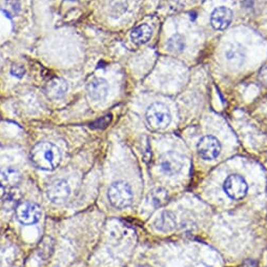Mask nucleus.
<instances>
[{
	"instance_id": "20",
	"label": "nucleus",
	"mask_w": 267,
	"mask_h": 267,
	"mask_svg": "<svg viewBox=\"0 0 267 267\" xmlns=\"http://www.w3.org/2000/svg\"><path fill=\"white\" fill-rule=\"evenodd\" d=\"M111 120H112V116L111 115L104 116V117H102L101 119L97 120L95 123H93L91 126L93 127V129H104V127H107L110 124Z\"/></svg>"
},
{
	"instance_id": "2",
	"label": "nucleus",
	"mask_w": 267,
	"mask_h": 267,
	"mask_svg": "<svg viewBox=\"0 0 267 267\" xmlns=\"http://www.w3.org/2000/svg\"><path fill=\"white\" fill-rule=\"evenodd\" d=\"M108 197L112 206L117 210H124L131 206L134 201V193L131 185L124 181H117L111 184Z\"/></svg>"
},
{
	"instance_id": "10",
	"label": "nucleus",
	"mask_w": 267,
	"mask_h": 267,
	"mask_svg": "<svg viewBox=\"0 0 267 267\" xmlns=\"http://www.w3.org/2000/svg\"><path fill=\"white\" fill-rule=\"evenodd\" d=\"M68 91V84L62 78H53L45 85L44 93L48 98L52 100H59L63 98Z\"/></svg>"
},
{
	"instance_id": "8",
	"label": "nucleus",
	"mask_w": 267,
	"mask_h": 267,
	"mask_svg": "<svg viewBox=\"0 0 267 267\" xmlns=\"http://www.w3.org/2000/svg\"><path fill=\"white\" fill-rule=\"evenodd\" d=\"M184 165V158L178 153H167L160 160V168L167 176H175L179 173Z\"/></svg>"
},
{
	"instance_id": "11",
	"label": "nucleus",
	"mask_w": 267,
	"mask_h": 267,
	"mask_svg": "<svg viewBox=\"0 0 267 267\" xmlns=\"http://www.w3.org/2000/svg\"><path fill=\"white\" fill-rule=\"evenodd\" d=\"M109 83L103 78H94L87 85V93L91 99L94 101H102L109 94Z\"/></svg>"
},
{
	"instance_id": "14",
	"label": "nucleus",
	"mask_w": 267,
	"mask_h": 267,
	"mask_svg": "<svg viewBox=\"0 0 267 267\" xmlns=\"http://www.w3.org/2000/svg\"><path fill=\"white\" fill-rule=\"evenodd\" d=\"M245 50L239 43H230L226 48L225 58L226 60L235 67H240L245 61Z\"/></svg>"
},
{
	"instance_id": "21",
	"label": "nucleus",
	"mask_w": 267,
	"mask_h": 267,
	"mask_svg": "<svg viewBox=\"0 0 267 267\" xmlns=\"http://www.w3.org/2000/svg\"><path fill=\"white\" fill-rule=\"evenodd\" d=\"M11 74L16 78H22L23 75L26 74V69L22 65L19 64H14L11 68Z\"/></svg>"
},
{
	"instance_id": "9",
	"label": "nucleus",
	"mask_w": 267,
	"mask_h": 267,
	"mask_svg": "<svg viewBox=\"0 0 267 267\" xmlns=\"http://www.w3.org/2000/svg\"><path fill=\"white\" fill-rule=\"evenodd\" d=\"M233 12L226 7H220L214 10L211 16V25L217 31H223L230 25Z\"/></svg>"
},
{
	"instance_id": "13",
	"label": "nucleus",
	"mask_w": 267,
	"mask_h": 267,
	"mask_svg": "<svg viewBox=\"0 0 267 267\" xmlns=\"http://www.w3.org/2000/svg\"><path fill=\"white\" fill-rule=\"evenodd\" d=\"M154 226L161 233H170V231L175 230L177 226L176 215L169 211L160 213L155 220Z\"/></svg>"
},
{
	"instance_id": "6",
	"label": "nucleus",
	"mask_w": 267,
	"mask_h": 267,
	"mask_svg": "<svg viewBox=\"0 0 267 267\" xmlns=\"http://www.w3.org/2000/svg\"><path fill=\"white\" fill-rule=\"evenodd\" d=\"M48 199L54 204H62L71 195V188L63 179H57L49 184L45 191Z\"/></svg>"
},
{
	"instance_id": "17",
	"label": "nucleus",
	"mask_w": 267,
	"mask_h": 267,
	"mask_svg": "<svg viewBox=\"0 0 267 267\" xmlns=\"http://www.w3.org/2000/svg\"><path fill=\"white\" fill-rule=\"evenodd\" d=\"M166 46L169 52L173 54H179L183 52L185 48V39L181 34L177 33L175 35H172V36L167 40Z\"/></svg>"
},
{
	"instance_id": "15",
	"label": "nucleus",
	"mask_w": 267,
	"mask_h": 267,
	"mask_svg": "<svg viewBox=\"0 0 267 267\" xmlns=\"http://www.w3.org/2000/svg\"><path fill=\"white\" fill-rule=\"evenodd\" d=\"M153 30L149 26L145 25H139L136 28H134L131 32V39L136 44H144L146 43L150 37H152Z\"/></svg>"
},
{
	"instance_id": "7",
	"label": "nucleus",
	"mask_w": 267,
	"mask_h": 267,
	"mask_svg": "<svg viewBox=\"0 0 267 267\" xmlns=\"http://www.w3.org/2000/svg\"><path fill=\"white\" fill-rule=\"evenodd\" d=\"M198 153L203 160L211 161L216 159L221 152V144L214 136H205L198 143Z\"/></svg>"
},
{
	"instance_id": "23",
	"label": "nucleus",
	"mask_w": 267,
	"mask_h": 267,
	"mask_svg": "<svg viewBox=\"0 0 267 267\" xmlns=\"http://www.w3.org/2000/svg\"><path fill=\"white\" fill-rule=\"evenodd\" d=\"M5 194H6V188L4 187V185L0 184V199L3 198V197L5 196Z\"/></svg>"
},
{
	"instance_id": "22",
	"label": "nucleus",
	"mask_w": 267,
	"mask_h": 267,
	"mask_svg": "<svg viewBox=\"0 0 267 267\" xmlns=\"http://www.w3.org/2000/svg\"><path fill=\"white\" fill-rule=\"evenodd\" d=\"M260 77L264 81V82L267 83V66H265L264 68H262V71L260 73Z\"/></svg>"
},
{
	"instance_id": "3",
	"label": "nucleus",
	"mask_w": 267,
	"mask_h": 267,
	"mask_svg": "<svg viewBox=\"0 0 267 267\" xmlns=\"http://www.w3.org/2000/svg\"><path fill=\"white\" fill-rule=\"evenodd\" d=\"M145 119L150 129L161 131L166 129L169 125L171 121V114L164 103L155 102L148 107L145 114Z\"/></svg>"
},
{
	"instance_id": "12",
	"label": "nucleus",
	"mask_w": 267,
	"mask_h": 267,
	"mask_svg": "<svg viewBox=\"0 0 267 267\" xmlns=\"http://www.w3.org/2000/svg\"><path fill=\"white\" fill-rule=\"evenodd\" d=\"M22 175L18 168L14 166H6L0 168V184L6 189L16 188L21 182Z\"/></svg>"
},
{
	"instance_id": "1",
	"label": "nucleus",
	"mask_w": 267,
	"mask_h": 267,
	"mask_svg": "<svg viewBox=\"0 0 267 267\" xmlns=\"http://www.w3.org/2000/svg\"><path fill=\"white\" fill-rule=\"evenodd\" d=\"M30 159L35 167L50 171L59 166L61 152L54 143L39 142L32 148Z\"/></svg>"
},
{
	"instance_id": "5",
	"label": "nucleus",
	"mask_w": 267,
	"mask_h": 267,
	"mask_svg": "<svg viewBox=\"0 0 267 267\" xmlns=\"http://www.w3.org/2000/svg\"><path fill=\"white\" fill-rule=\"evenodd\" d=\"M223 190L230 199L241 200L246 196L248 185L243 177L239 175H230L224 181Z\"/></svg>"
},
{
	"instance_id": "18",
	"label": "nucleus",
	"mask_w": 267,
	"mask_h": 267,
	"mask_svg": "<svg viewBox=\"0 0 267 267\" xmlns=\"http://www.w3.org/2000/svg\"><path fill=\"white\" fill-rule=\"evenodd\" d=\"M21 6L18 0H5L2 11L3 13L10 19H13L19 15Z\"/></svg>"
},
{
	"instance_id": "19",
	"label": "nucleus",
	"mask_w": 267,
	"mask_h": 267,
	"mask_svg": "<svg viewBox=\"0 0 267 267\" xmlns=\"http://www.w3.org/2000/svg\"><path fill=\"white\" fill-rule=\"evenodd\" d=\"M150 197V202L155 206V207H160L163 206L168 199V195L167 192L164 189L157 188L153 190L149 194Z\"/></svg>"
},
{
	"instance_id": "16",
	"label": "nucleus",
	"mask_w": 267,
	"mask_h": 267,
	"mask_svg": "<svg viewBox=\"0 0 267 267\" xmlns=\"http://www.w3.org/2000/svg\"><path fill=\"white\" fill-rule=\"evenodd\" d=\"M127 8H129L127 0H110L109 13L113 18L118 19L125 14Z\"/></svg>"
},
{
	"instance_id": "4",
	"label": "nucleus",
	"mask_w": 267,
	"mask_h": 267,
	"mask_svg": "<svg viewBox=\"0 0 267 267\" xmlns=\"http://www.w3.org/2000/svg\"><path fill=\"white\" fill-rule=\"evenodd\" d=\"M42 215L41 207L30 201H25L16 207V218L21 224L32 225L37 223Z\"/></svg>"
}]
</instances>
